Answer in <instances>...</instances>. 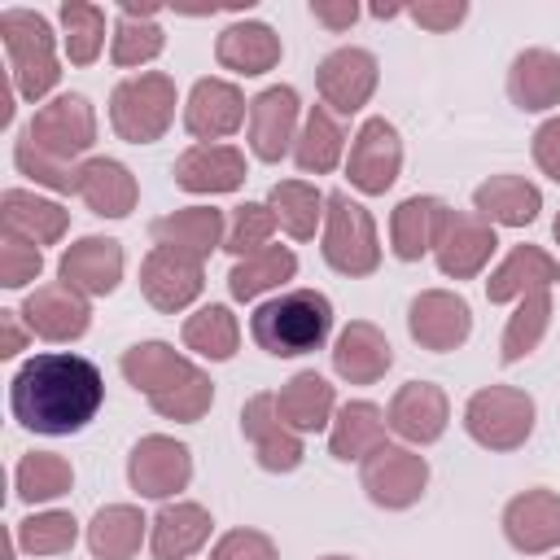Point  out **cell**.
Returning a JSON list of instances; mask_svg holds the SVG:
<instances>
[{
    "mask_svg": "<svg viewBox=\"0 0 560 560\" xmlns=\"http://www.w3.org/2000/svg\"><path fill=\"white\" fill-rule=\"evenodd\" d=\"M101 402H105V381L96 363L70 350H44L26 359L9 385L13 420L44 438L79 433L88 420H96Z\"/></svg>",
    "mask_w": 560,
    "mask_h": 560,
    "instance_id": "6da1fadb",
    "label": "cell"
},
{
    "mask_svg": "<svg viewBox=\"0 0 560 560\" xmlns=\"http://www.w3.org/2000/svg\"><path fill=\"white\" fill-rule=\"evenodd\" d=\"M122 376L136 389H144V398L153 402V411H162L171 420H197L210 407V398H214L210 381L188 359H179L166 341L131 346L122 354Z\"/></svg>",
    "mask_w": 560,
    "mask_h": 560,
    "instance_id": "7a4b0ae2",
    "label": "cell"
},
{
    "mask_svg": "<svg viewBox=\"0 0 560 560\" xmlns=\"http://www.w3.org/2000/svg\"><path fill=\"white\" fill-rule=\"evenodd\" d=\"M328 328H332V302L315 289H289V293L262 302L249 319V337L276 359L319 350Z\"/></svg>",
    "mask_w": 560,
    "mask_h": 560,
    "instance_id": "3957f363",
    "label": "cell"
},
{
    "mask_svg": "<svg viewBox=\"0 0 560 560\" xmlns=\"http://www.w3.org/2000/svg\"><path fill=\"white\" fill-rule=\"evenodd\" d=\"M0 35H4V48H9V70H13L18 92L26 101H39L61 74L48 22L31 9H4L0 13Z\"/></svg>",
    "mask_w": 560,
    "mask_h": 560,
    "instance_id": "277c9868",
    "label": "cell"
},
{
    "mask_svg": "<svg viewBox=\"0 0 560 560\" xmlns=\"http://www.w3.org/2000/svg\"><path fill=\"white\" fill-rule=\"evenodd\" d=\"M171 114H175V83L158 70L118 83L114 96H109V122L131 144L158 140L171 127Z\"/></svg>",
    "mask_w": 560,
    "mask_h": 560,
    "instance_id": "5b68a950",
    "label": "cell"
},
{
    "mask_svg": "<svg viewBox=\"0 0 560 560\" xmlns=\"http://www.w3.org/2000/svg\"><path fill=\"white\" fill-rule=\"evenodd\" d=\"M324 258L332 271L341 276H368L381 262V245H376V228L372 214L350 201V192H332L328 197V223H324Z\"/></svg>",
    "mask_w": 560,
    "mask_h": 560,
    "instance_id": "8992f818",
    "label": "cell"
},
{
    "mask_svg": "<svg viewBox=\"0 0 560 560\" xmlns=\"http://www.w3.org/2000/svg\"><path fill=\"white\" fill-rule=\"evenodd\" d=\"M35 153H44L48 162H61L70 166V158H79L83 149H92L96 140V118H92V105L83 96H57L48 105L35 109L26 136H22Z\"/></svg>",
    "mask_w": 560,
    "mask_h": 560,
    "instance_id": "52a82bcc",
    "label": "cell"
},
{
    "mask_svg": "<svg viewBox=\"0 0 560 560\" xmlns=\"http://www.w3.org/2000/svg\"><path fill=\"white\" fill-rule=\"evenodd\" d=\"M464 424L468 433L490 446V451H512L529 438L534 429V402L529 394L512 389V385H490V389H477L468 398V411H464Z\"/></svg>",
    "mask_w": 560,
    "mask_h": 560,
    "instance_id": "ba28073f",
    "label": "cell"
},
{
    "mask_svg": "<svg viewBox=\"0 0 560 560\" xmlns=\"http://www.w3.org/2000/svg\"><path fill=\"white\" fill-rule=\"evenodd\" d=\"M424 481H429L424 459L411 455V451H402V446H381V451H372L363 459V490L381 508H407V503H416L420 490H424Z\"/></svg>",
    "mask_w": 560,
    "mask_h": 560,
    "instance_id": "9c48e42d",
    "label": "cell"
},
{
    "mask_svg": "<svg viewBox=\"0 0 560 560\" xmlns=\"http://www.w3.org/2000/svg\"><path fill=\"white\" fill-rule=\"evenodd\" d=\"M398 166H402V144H398V131L385 122V118H368L350 144V184L359 192H385L394 179H398Z\"/></svg>",
    "mask_w": 560,
    "mask_h": 560,
    "instance_id": "30bf717a",
    "label": "cell"
},
{
    "mask_svg": "<svg viewBox=\"0 0 560 560\" xmlns=\"http://www.w3.org/2000/svg\"><path fill=\"white\" fill-rule=\"evenodd\" d=\"M140 289L158 311H179L201 293V258L175 245H158L140 267Z\"/></svg>",
    "mask_w": 560,
    "mask_h": 560,
    "instance_id": "8fae6325",
    "label": "cell"
},
{
    "mask_svg": "<svg viewBox=\"0 0 560 560\" xmlns=\"http://www.w3.org/2000/svg\"><path fill=\"white\" fill-rule=\"evenodd\" d=\"M241 429H245V438L254 442V455H258V464H262L267 472H289V468L302 464V442H298V433L284 424V416H280V407H276V394L249 398L245 411H241Z\"/></svg>",
    "mask_w": 560,
    "mask_h": 560,
    "instance_id": "7c38bea8",
    "label": "cell"
},
{
    "mask_svg": "<svg viewBox=\"0 0 560 560\" xmlns=\"http://www.w3.org/2000/svg\"><path fill=\"white\" fill-rule=\"evenodd\" d=\"M127 477H131V486H136L140 494L166 499V494L184 490L188 477H192L188 446H179L175 438H158V433H153V438L136 442V451H131V459H127Z\"/></svg>",
    "mask_w": 560,
    "mask_h": 560,
    "instance_id": "4fadbf2b",
    "label": "cell"
},
{
    "mask_svg": "<svg viewBox=\"0 0 560 560\" xmlns=\"http://www.w3.org/2000/svg\"><path fill=\"white\" fill-rule=\"evenodd\" d=\"M22 319L31 332L48 337V341H74L88 332V302L74 284L57 280V284H39L26 306H22Z\"/></svg>",
    "mask_w": 560,
    "mask_h": 560,
    "instance_id": "5bb4252c",
    "label": "cell"
},
{
    "mask_svg": "<svg viewBox=\"0 0 560 560\" xmlns=\"http://www.w3.org/2000/svg\"><path fill=\"white\" fill-rule=\"evenodd\" d=\"M319 96L337 114H354L376 88V57L363 48H337L319 61Z\"/></svg>",
    "mask_w": 560,
    "mask_h": 560,
    "instance_id": "9a60e30c",
    "label": "cell"
},
{
    "mask_svg": "<svg viewBox=\"0 0 560 560\" xmlns=\"http://www.w3.org/2000/svg\"><path fill=\"white\" fill-rule=\"evenodd\" d=\"M245 122V101L228 79H201L188 92V109H184V127L192 136H201V144L232 136Z\"/></svg>",
    "mask_w": 560,
    "mask_h": 560,
    "instance_id": "2e32d148",
    "label": "cell"
},
{
    "mask_svg": "<svg viewBox=\"0 0 560 560\" xmlns=\"http://www.w3.org/2000/svg\"><path fill=\"white\" fill-rule=\"evenodd\" d=\"M61 280L74 284L79 293H114L122 280V249L109 236H83L61 254Z\"/></svg>",
    "mask_w": 560,
    "mask_h": 560,
    "instance_id": "e0dca14e",
    "label": "cell"
},
{
    "mask_svg": "<svg viewBox=\"0 0 560 560\" xmlns=\"http://www.w3.org/2000/svg\"><path fill=\"white\" fill-rule=\"evenodd\" d=\"M298 122V92L293 88H267L262 96L249 101V149L262 162H276L289 153Z\"/></svg>",
    "mask_w": 560,
    "mask_h": 560,
    "instance_id": "ac0fdd59",
    "label": "cell"
},
{
    "mask_svg": "<svg viewBox=\"0 0 560 560\" xmlns=\"http://www.w3.org/2000/svg\"><path fill=\"white\" fill-rule=\"evenodd\" d=\"M508 542L516 551H547L560 542V499L551 490H525L503 512Z\"/></svg>",
    "mask_w": 560,
    "mask_h": 560,
    "instance_id": "d6986e66",
    "label": "cell"
},
{
    "mask_svg": "<svg viewBox=\"0 0 560 560\" xmlns=\"http://www.w3.org/2000/svg\"><path fill=\"white\" fill-rule=\"evenodd\" d=\"M494 228L486 219H472V214H446V228L438 236V267L446 276H477L481 262L494 254Z\"/></svg>",
    "mask_w": 560,
    "mask_h": 560,
    "instance_id": "ffe728a7",
    "label": "cell"
},
{
    "mask_svg": "<svg viewBox=\"0 0 560 560\" xmlns=\"http://www.w3.org/2000/svg\"><path fill=\"white\" fill-rule=\"evenodd\" d=\"M472 328L468 302L455 293H420L411 302V337L429 350H455Z\"/></svg>",
    "mask_w": 560,
    "mask_h": 560,
    "instance_id": "44dd1931",
    "label": "cell"
},
{
    "mask_svg": "<svg viewBox=\"0 0 560 560\" xmlns=\"http://www.w3.org/2000/svg\"><path fill=\"white\" fill-rule=\"evenodd\" d=\"M385 420L407 442H433L446 429V394L438 385H429V381H411V385H402L394 394Z\"/></svg>",
    "mask_w": 560,
    "mask_h": 560,
    "instance_id": "7402d4cb",
    "label": "cell"
},
{
    "mask_svg": "<svg viewBox=\"0 0 560 560\" xmlns=\"http://www.w3.org/2000/svg\"><path fill=\"white\" fill-rule=\"evenodd\" d=\"M245 179V158L232 144H192L175 162V184L188 192H232Z\"/></svg>",
    "mask_w": 560,
    "mask_h": 560,
    "instance_id": "603a6c76",
    "label": "cell"
},
{
    "mask_svg": "<svg viewBox=\"0 0 560 560\" xmlns=\"http://www.w3.org/2000/svg\"><path fill=\"white\" fill-rule=\"evenodd\" d=\"M79 197L88 201L92 214L105 219H122L136 206V179L122 162L114 158H92L79 166Z\"/></svg>",
    "mask_w": 560,
    "mask_h": 560,
    "instance_id": "cb8c5ba5",
    "label": "cell"
},
{
    "mask_svg": "<svg viewBox=\"0 0 560 560\" xmlns=\"http://www.w3.org/2000/svg\"><path fill=\"white\" fill-rule=\"evenodd\" d=\"M556 276H560L556 258H547L538 245H516L499 262V271L486 280V298L490 302H512V298H525L534 289H547Z\"/></svg>",
    "mask_w": 560,
    "mask_h": 560,
    "instance_id": "d4e9b609",
    "label": "cell"
},
{
    "mask_svg": "<svg viewBox=\"0 0 560 560\" xmlns=\"http://www.w3.org/2000/svg\"><path fill=\"white\" fill-rule=\"evenodd\" d=\"M0 223H4V236H22L31 245H52L66 232V210L31 197L22 188H9L0 197Z\"/></svg>",
    "mask_w": 560,
    "mask_h": 560,
    "instance_id": "484cf974",
    "label": "cell"
},
{
    "mask_svg": "<svg viewBox=\"0 0 560 560\" xmlns=\"http://www.w3.org/2000/svg\"><path fill=\"white\" fill-rule=\"evenodd\" d=\"M472 206H477V214H481L486 223L494 219V223L521 228V223H534L542 197H538V188H534L529 179H521V175H494V179H486V184L472 192Z\"/></svg>",
    "mask_w": 560,
    "mask_h": 560,
    "instance_id": "4316f807",
    "label": "cell"
},
{
    "mask_svg": "<svg viewBox=\"0 0 560 560\" xmlns=\"http://www.w3.org/2000/svg\"><path fill=\"white\" fill-rule=\"evenodd\" d=\"M394 363L389 354V341L372 328V324H350L341 337H337V350H332V368L346 376V381H359V385H372L385 368Z\"/></svg>",
    "mask_w": 560,
    "mask_h": 560,
    "instance_id": "83f0119b",
    "label": "cell"
},
{
    "mask_svg": "<svg viewBox=\"0 0 560 560\" xmlns=\"http://www.w3.org/2000/svg\"><path fill=\"white\" fill-rule=\"evenodd\" d=\"M508 92L521 109H551L560 101V57L547 48H529L512 61Z\"/></svg>",
    "mask_w": 560,
    "mask_h": 560,
    "instance_id": "f1b7e54d",
    "label": "cell"
},
{
    "mask_svg": "<svg viewBox=\"0 0 560 560\" xmlns=\"http://www.w3.org/2000/svg\"><path fill=\"white\" fill-rule=\"evenodd\" d=\"M446 206L438 197H407L394 210V254L398 258H420L429 245H438L442 228H446Z\"/></svg>",
    "mask_w": 560,
    "mask_h": 560,
    "instance_id": "f546056e",
    "label": "cell"
},
{
    "mask_svg": "<svg viewBox=\"0 0 560 560\" xmlns=\"http://www.w3.org/2000/svg\"><path fill=\"white\" fill-rule=\"evenodd\" d=\"M280 61V39L262 22H241L219 35V66L236 74H262Z\"/></svg>",
    "mask_w": 560,
    "mask_h": 560,
    "instance_id": "4dcf8cb0",
    "label": "cell"
},
{
    "mask_svg": "<svg viewBox=\"0 0 560 560\" xmlns=\"http://www.w3.org/2000/svg\"><path fill=\"white\" fill-rule=\"evenodd\" d=\"M210 534V512L197 503H175L162 508L153 521V556L158 560H184L192 556Z\"/></svg>",
    "mask_w": 560,
    "mask_h": 560,
    "instance_id": "1f68e13d",
    "label": "cell"
},
{
    "mask_svg": "<svg viewBox=\"0 0 560 560\" xmlns=\"http://www.w3.org/2000/svg\"><path fill=\"white\" fill-rule=\"evenodd\" d=\"M149 232H153L158 245H175L192 258H206L223 236V214L206 210V206H192V210H175V214L158 219Z\"/></svg>",
    "mask_w": 560,
    "mask_h": 560,
    "instance_id": "d6a6232c",
    "label": "cell"
},
{
    "mask_svg": "<svg viewBox=\"0 0 560 560\" xmlns=\"http://www.w3.org/2000/svg\"><path fill=\"white\" fill-rule=\"evenodd\" d=\"M276 407L284 416L289 429L298 433H311V429H324L328 424V411H332V385L315 372H298L280 394H276Z\"/></svg>",
    "mask_w": 560,
    "mask_h": 560,
    "instance_id": "836d02e7",
    "label": "cell"
},
{
    "mask_svg": "<svg viewBox=\"0 0 560 560\" xmlns=\"http://www.w3.org/2000/svg\"><path fill=\"white\" fill-rule=\"evenodd\" d=\"M385 424H389V420H385L381 407H372V402H350V407H341L328 446H332L337 459H368L372 451L385 446Z\"/></svg>",
    "mask_w": 560,
    "mask_h": 560,
    "instance_id": "e575fe53",
    "label": "cell"
},
{
    "mask_svg": "<svg viewBox=\"0 0 560 560\" xmlns=\"http://www.w3.org/2000/svg\"><path fill=\"white\" fill-rule=\"evenodd\" d=\"M140 538H144V516L127 503L101 508L96 521L88 525V547L96 560H131L140 551Z\"/></svg>",
    "mask_w": 560,
    "mask_h": 560,
    "instance_id": "d590c367",
    "label": "cell"
},
{
    "mask_svg": "<svg viewBox=\"0 0 560 560\" xmlns=\"http://www.w3.org/2000/svg\"><path fill=\"white\" fill-rule=\"evenodd\" d=\"M293 271H298L293 249H284V245H267V249H258V254H249L245 262H236V267H232L228 289H232V298L249 302V298H258L262 289L284 284Z\"/></svg>",
    "mask_w": 560,
    "mask_h": 560,
    "instance_id": "8d00e7d4",
    "label": "cell"
},
{
    "mask_svg": "<svg viewBox=\"0 0 560 560\" xmlns=\"http://www.w3.org/2000/svg\"><path fill=\"white\" fill-rule=\"evenodd\" d=\"M341 140H346V136H341V127L332 122V114H328L324 105H311L306 127H302V136H298V144H293V158H298V166H302L306 175H324V171L337 166Z\"/></svg>",
    "mask_w": 560,
    "mask_h": 560,
    "instance_id": "74e56055",
    "label": "cell"
},
{
    "mask_svg": "<svg viewBox=\"0 0 560 560\" xmlns=\"http://www.w3.org/2000/svg\"><path fill=\"white\" fill-rule=\"evenodd\" d=\"M319 206H328V201L319 197V188H311V184H302V179H284V184L271 188V214H276V223H280L289 236H298V241L315 236V223H319V214H324Z\"/></svg>",
    "mask_w": 560,
    "mask_h": 560,
    "instance_id": "f35d334b",
    "label": "cell"
},
{
    "mask_svg": "<svg viewBox=\"0 0 560 560\" xmlns=\"http://www.w3.org/2000/svg\"><path fill=\"white\" fill-rule=\"evenodd\" d=\"M70 481H74L70 464L61 455H48V451H31L18 464V499H26V503L57 499L70 490Z\"/></svg>",
    "mask_w": 560,
    "mask_h": 560,
    "instance_id": "ab89813d",
    "label": "cell"
},
{
    "mask_svg": "<svg viewBox=\"0 0 560 560\" xmlns=\"http://www.w3.org/2000/svg\"><path fill=\"white\" fill-rule=\"evenodd\" d=\"M547 319H551V298L547 289H534L521 298L516 315L508 319V332H503V363H516L521 354H529L538 346V337L547 332Z\"/></svg>",
    "mask_w": 560,
    "mask_h": 560,
    "instance_id": "60d3db41",
    "label": "cell"
},
{
    "mask_svg": "<svg viewBox=\"0 0 560 560\" xmlns=\"http://www.w3.org/2000/svg\"><path fill=\"white\" fill-rule=\"evenodd\" d=\"M61 26H66V52H70V61L74 66L96 61V52L105 44V13L96 4L70 0V4H61Z\"/></svg>",
    "mask_w": 560,
    "mask_h": 560,
    "instance_id": "b9f144b4",
    "label": "cell"
},
{
    "mask_svg": "<svg viewBox=\"0 0 560 560\" xmlns=\"http://www.w3.org/2000/svg\"><path fill=\"white\" fill-rule=\"evenodd\" d=\"M184 346L210 359H232L236 350V319L228 306H206L184 324Z\"/></svg>",
    "mask_w": 560,
    "mask_h": 560,
    "instance_id": "7bdbcfd3",
    "label": "cell"
},
{
    "mask_svg": "<svg viewBox=\"0 0 560 560\" xmlns=\"http://www.w3.org/2000/svg\"><path fill=\"white\" fill-rule=\"evenodd\" d=\"M74 538H79V529H74L70 512H39V516H26L18 525V542L31 556H61L74 547Z\"/></svg>",
    "mask_w": 560,
    "mask_h": 560,
    "instance_id": "ee69618b",
    "label": "cell"
},
{
    "mask_svg": "<svg viewBox=\"0 0 560 560\" xmlns=\"http://www.w3.org/2000/svg\"><path fill=\"white\" fill-rule=\"evenodd\" d=\"M271 228H276V214H271V206H236V214H232V228H228V236H223V249H232V254H258L262 245H267V236H271Z\"/></svg>",
    "mask_w": 560,
    "mask_h": 560,
    "instance_id": "f6af8a7d",
    "label": "cell"
},
{
    "mask_svg": "<svg viewBox=\"0 0 560 560\" xmlns=\"http://www.w3.org/2000/svg\"><path fill=\"white\" fill-rule=\"evenodd\" d=\"M162 52V31L153 22H136L122 13L118 31H114V66H140V61H153Z\"/></svg>",
    "mask_w": 560,
    "mask_h": 560,
    "instance_id": "bcb514c9",
    "label": "cell"
},
{
    "mask_svg": "<svg viewBox=\"0 0 560 560\" xmlns=\"http://www.w3.org/2000/svg\"><path fill=\"white\" fill-rule=\"evenodd\" d=\"M13 162H18V171H22V175H31V179H39V184H48V188H57V192H79V166L48 162V158H44V153H35L26 140H18Z\"/></svg>",
    "mask_w": 560,
    "mask_h": 560,
    "instance_id": "7dc6e473",
    "label": "cell"
},
{
    "mask_svg": "<svg viewBox=\"0 0 560 560\" xmlns=\"http://www.w3.org/2000/svg\"><path fill=\"white\" fill-rule=\"evenodd\" d=\"M39 267H44L39 245H31L22 236H4V245H0V284L4 289H22L26 280L39 276Z\"/></svg>",
    "mask_w": 560,
    "mask_h": 560,
    "instance_id": "c3c4849f",
    "label": "cell"
},
{
    "mask_svg": "<svg viewBox=\"0 0 560 560\" xmlns=\"http://www.w3.org/2000/svg\"><path fill=\"white\" fill-rule=\"evenodd\" d=\"M214 560H276V547L267 534L258 529H232L219 547H214Z\"/></svg>",
    "mask_w": 560,
    "mask_h": 560,
    "instance_id": "681fc988",
    "label": "cell"
},
{
    "mask_svg": "<svg viewBox=\"0 0 560 560\" xmlns=\"http://www.w3.org/2000/svg\"><path fill=\"white\" fill-rule=\"evenodd\" d=\"M534 162H538L551 179H560V118H547V122L534 131Z\"/></svg>",
    "mask_w": 560,
    "mask_h": 560,
    "instance_id": "f907efd6",
    "label": "cell"
},
{
    "mask_svg": "<svg viewBox=\"0 0 560 560\" xmlns=\"http://www.w3.org/2000/svg\"><path fill=\"white\" fill-rule=\"evenodd\" d=\"M464 13H468V4H459V0H451V4H416L411 9V18L420 26H433V31H446V26L464 22Z\"/></svg>",
    "mask_w": 560,
    "mask_h": 560,
    "instance_id": "816d5d0a",
    "label": "cell"
},
{
    "mask_svg": "<svg viewBox=\"0 0 560 560\" xmlns=\"http://www.w3.org/2000/svg\"><path fill=\"white\" fill-rule=\"evenodd\" d=\"M311 13H315V22H328L332 31H346V26L359 18V9H354L350 0H346V4H324V0H315Z\"/></svg>",
    "mask_w": 560,
    "mask_h": 560,
    "instance_id": "f5cc1de1",
    "label": "cell"
},
{
    "mask_svg": "<svg viewBox=\"0 0 560 560\" xmlns=\"http://www.w3.org/2000/svg\"><path fill=\"white\" fill-rule=\"evenodd\" d=\"M0 324H4V350H0V354H18V350H22V328H18V311H0Z\"/></svg>",
    "mask_w": 560,
    "mask_h": 560,
    "instance_id": "db71d44e",
    "label": "cell"
},
{
    "mask_svg": "<svg viewBox=\"0 0 560 560\" xmlns=\"http://www.w3.org/2000/svg\"><path fill=\"white\" fill-rule=\"evenodd\" d=\"M556 241H560V219H556Z\"/></svg>",
    "mask_w": 560,
    "mask_h": 560,
    "instance_id": "11a10c76",
    "label": "cell"
},
{
    "mask_svg": "<svg viewBox=\"0 0 560 560\" xmlns=\"http://www.w3.org/2000/svg\"><path fill=\"white\" fill-rule=\"evenodd\" d=\"M324 560H346V556H324Z\"/></svg>",
    "mask_w": 560,
    "mask_h": 560,
    "instance_id": "9f6ffc18",
    "label": "cell"
}]
</instances>
